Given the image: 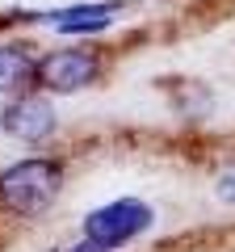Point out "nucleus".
Segmentation results:
<instances>
[{"label":"nucleus","mask_w":235,"mask_h":252,"mask_svg":"<svg viewBox=\"0 0 235 252\" xmlns=\"http://www.w3.org/2000/svg\"><path fill=\"white\" fill-rule=\"evenodd\" d=\"M0 126H4V135L21 139V143H42L55 130V109H51V101L38 97V93H21L17 101L4 105Z\"/></svg>","instance_id":"nucleus-4"},{"label":"nucleus","mask_w":235,"mask_h":252,"mask_svg":"<svg viewBox=\"0 0 235 252\" xmlns=\"http://www.w3.org/2000/svg\"><path fill=\"white\" fill-rule=\"evenodd\" d=\"M59 193H63V164L59 160L29 156V160H17L0 172V206L17 219L46 215Z\"/></svg>","instance_id":"nucleus-1"},{"label":"nucleus","mask_w":235,"mask_h":252,"mask_svg":"<svg viewBox=\"0 0 235 252\" xmlns=\"http://www.w3.org/2000/svg\"><path fill=\"white\" fill-rule=\"evenodd\" d=\"M38 80V59L26 46H0V93H26Z\"/></svg>","instance_id":"nucleus-5"},{"label":"nucleus","mask_w":235,"mask_h":252,"mask_svg":"<svg viewBox=\"0 0 235 252\" xmlns=\"http://www.w3.org/2000/svg\"><path fill=\"white\" fill-rule=\"evenodd\" d=\"M155 223V210L139 198H118L109 206H97L84 219V240H92L101 252H114L122 244H130L135 235H143Z\"/></svg>","instance_id":"nucleus-2"},{"label":"nucleus","mask_w":235,"mask_h":252,"mask_svg":"<svg viewBox=\"0 0 235 252\" xmlns=\"http://www.w3.org/2000/svg\"><path fill=\"white\" fill-rule=\"evenodd\" d=\"M118 4H80V9H63V13H51V21L63 34H92V30H105L114 21Z\"/></svg>","instance_id":"nucleus-6"},{"label":"nucleus","mask_w":235,"mask_h":252,"mask_svg":"<svg viewBox=\"0 0 235 252\" xmlns=\"http://www.w3.org/2000/svg\"><path fill=\"white\" fill-rule=\"evenodd\" d=\"M101 76V55L88 46H67L38 59V84L46 93H76Z\"/></svg>","instance_id":"nucleus-3"}]
</instances>
